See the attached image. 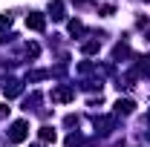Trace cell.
Instances as JSON below:
<instances>
[{
    "label": "cell",
    "mask_w": 150,
    "mask_h": 147,
    "mask_svg": "<svg viewBox=\"0 0 150 147\" xmlns=\"http://www.w3.org/2000/svg\"><path fill=\"white\" fill-rule=\"evenodd\" d=\"M72 98H75V87H69V84H61V87L52 90V101H55V104H67V101H72Z\"/></svg>",
    "instance_id": "obj_1"
},
{
    "label": "cell",
    "mask_w": 150,
    "mask_h": 147,
    "mask_svg": "<svg viewBox=\"0 0 150 147\" xmlns=\"http://www.w3.org/2000/svg\"><path fill=\"white\" fill-rule=\"evenodd\" d=\"M26 136H29V121H15L12 130H9V139L15 144H20V141H26Z\"/></svg>",
    "instance_id": "obj_2"
},
{
    "label": "cell",
    "mask_w": 150,
    "mask_h": 147,
    "mask_svg": "<svg viewBox=\"0 0 150 147\" xmlns=\"http://www.w3.org/2000/svg\"><path fill=\"white\" fill-rule=\"evenodd\" d=\"M20 92H23V84H20L18 78H6L3 81V95L6 98H18Z\"/></svg>",
    "instance_id": "obj_3"
},
{
    "label": "cell",
    "mask_w": 150,
    "mask_h": 147,
    "mask_svg": "<svg viewBox=\"0 0 150 147\" xmlns=\"http://www.w3.org/2000/svg\"><path fill=\"white\" fill-rule=\"evenodd\" d=\"M95 130H98L101 136H110L112 130H115V115H101V118H95Z\"/></svg>",
    "instance_id": "obj_4"
},
{
    "label": "cell",
    "mask_w": 150,
    "mask_h": 147,
    "mask_svg": "<svg viewBox=\"0 0 150 147\" xmlns=\"http://www.w3.org/2000/svg\"><path fill=\"white\" fill-rule=\"evenodd\" d=\"M26 26H29L32 32H43V29H46V18H43L40 12H29V15H26Z\"/></svg>",
    "instance_id": "obj_5"
},
{
    "label": "cell",
    "mask_w": 150,
    "mask_h": 147,
    "mask_svg": "<svg viewBox=\"0 0 150 147\" xmlns=\"http://www.w3.org/2000/svg\"><path fill=\"white\" fill-rule=\"evenodd\" d=\"M136 112V101L133 98H118L115 101V115H133Z\"/></svg>",
    "instance_id": "obj_6"
},
{
    "label": "cell",
    "mask_w": 150,
    "mask_h": 147,
    "mask_svg": "<svg viewBox=\"0 0 150 147\" xmlns=\"http://www.w3.org/2000/svg\"><path fill=\"white\" fill-rule=\"evenodd\" d=\"M136 78H150V55L139 58V64H136Z\"/></svg>",
    "instance_id": "obj_7"
},
{
    "label": "cell",
    "mask_w": 150,
    "mask_h": 147,
    "mask_svg": "<svg viewBox=\"0 0 150 147\" xmlns=\"http://www.w3.org/2000/svg\"><path fill=\"white\" fill-rule=\"evenodd\" d=\"M49 15H52V20H64L67 15H64V3L61 0H49Z\"/></svg>",
    "instance_id": "obj_8"
},
{
    "label": "cell",
    "mask_w": 150,
    "mask_h": 147,
    "mask_svg": "<svg viewBox=\"0 0 150 147\" xmlns=\"http://www.w3.org/2000/svg\"><path fill=\"white\" fill-rule=\"evenodd\" d=\"M98 49H101V40H98V37H93V40H87V43L81 46V52H84V55H95Z\"/></svg>",
    "instance_id": "obj_9"
},
{
    "label": "cell",
    "mask_w": 150,
    "mask_h": 147,
    "mask_svg": "<svg viewBox=\"0 0 150 147\" xmlns=\"http://www.w3.org/2000/svg\"><path fill=\"white\" fill-rule=\"evenodd\" d=\"M38 136H40V141H43V144H49V141H55V139H58L52 127H40V130H38Z\"/></svg>",
    "instance_id": "obj_10"
},
{
    "label": "cell",
    "mask_w": 150,
    "mask_h": 147,
    "mask_svg": "<svg viewBox=\"0 0 150 147\" xmlns=\"http://www.w3.org/2000/svg\"><path fill=\"white\" fill-rule=\"evenodd\" d=\"M130 55V46L127 43H118L115 49H112V61H121V58H127Z\"/></svg>",
    "instance_id": "obj_11"
},
{
    "label": "cell",
    "mask_w": 150,
    "mask_h": 147,
    "mask_svg": "<svg viewBox=\"0 0 150 147\" xmlns=\"http://www.w3.org/2000/svg\"><path fill=\"white\" fill-rule=\"evenodd\" d=\"M69 35H84V23L81 20H72L69 23Z\"/></svg>",
    "instance_id": "obj_12"
},
{
    "label": "cell",
    "mask_w": 150,
    "mask_h": 147,
    "mask_svg": "<svg viewBox=\"0 0 150 147\" xmlns=\"http://www.w3.org/2000/svg\"><path fill=\"white\" fill-rule=\"evenodd\" d=\"M67 147H84V141H81V136H69V139H67Z\"/></svg>",
    "instance_id": "obj_13"
},
{
    "label": "cell",
    "mask_w": 150,
    "mask_h": 147,
    "mask_svg": "<svg viewBox=\"0 0 150 147\" xmlns=\"http://www.w3.org/2000/svg\"><path fill=\"white\" fill-rule=\"evenodd\" d=\"M38 52H40V46H38V43H26V55H29V58H35Z\"/></svg>",
    "instance_id": "obj_14"
},
{
    "label": "cell",
    "mask_w": 150,
    "mask_h": 147,
    "mask_svg": "<svg viewBox=\"0 0 150 147\" xmlns=\"http://www.w3.org/2000/svg\"><path fill=\"white\" fill-rule=\"evenodd\" d=\"M98 12H101V15H104V18H110V15H115V9H112L110 3H107V6H101V9H98Z\"/></svg>",
    "instance_id": "obj_15"
},
{
    "label": "cell",
    "mask_w": 150,
    "mask_h": 147,
    "mask_svg": "<svg viewBox=\"0 0 150 147\" xmlns=\"http://www.w3.org/2000/svg\"><path fill=\"white\" fill-rule=\"evenodd\" d=\"M9 23H12V15H0V29H6Z\"/></svg>",
    "instance_id": "obj_16"
},
{
    "label": "cell",
    "mask_w": 150,
    "mask_h": 147,
    "mask_svg": "<svg viewBox=\"0 0 150 147\" xmlns=\"http://www.w3.org/2000/svg\"><path fill=\"white\" fill-rule=\"evenodd\" d=\"M6 115H9V107H6V104H0V118H6Z\"/></svg>",
    "instance_id": "obj_17"
},
{
    "label": "cell",
    "mask_w": 150,
    "mask_h": 147,
    "mask_svg": "<svg viewBox=\"0 0 150 147\" xmlns=\"http://www.w3.org/2000/svg\"><path fill=\"white\" fill-rule=\"evenodd\" d=\"M75 3H78V6H84V3H90V0H75Z\"/></svg>",
    "instance_id": "obj_18"
},
{
    "label": "cell",
    "mask_w": 150,
    "mask_h": 147,
    "mask_svg": "<svg viewBox=\"0 0 150 147\" xmlns=\"http://www.w3.org/2000/svg\"><path fill=\"white\" fill-rule=\"evenodd\" d=\"M147 141H150V130H147Z\"/></svg>",
    "instance_id": "obj_19"
},
{
    "label": "cell",
    "mask_w": 150,
    "mask_h": 147,
    "mask_svg": "<svg viewBox=\"0 0 150 147\" xmlns=\"http://www.w3.org/2000/svg\"><path fill=\"white\" fill-rule=\"evenodd\" d=\"M144 3H150V0H144Z\"/></svg>",
    "instance_id": "obj_20"
},
{
    "label": "cell",
    "mask_w": 150,
    "mask_h": 147,
    "mask_svg": "<svg viewBox=\"0 0 150 147\" xmlns=\"http://www.w3.org/2000/svg\"><path fill=\"white\" fill-rule=\"evenodd\" d=\"M147 118H150V115H147Z\"/></svg>",
    "instance_id": "obj_21"
}]
</instances>
